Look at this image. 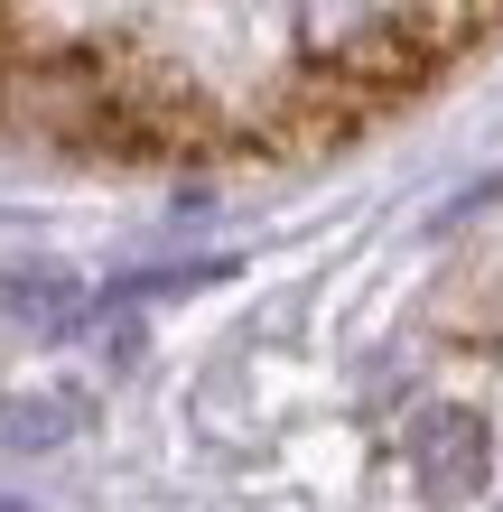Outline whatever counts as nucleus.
<instances>
[{"label":"nucleus","mask_w":503,"mask_h":512,"mask_svg":"<svg viewBox=\"0 0 503 512\" xmlns=\"http://www.w3.org/2000/svg\"><path fill=\"white\" fill-rule=\"evenodd\" d=\"M410 466H420V485L429 503H466L485 485V419L466 410V401H429L420 419H410Z\"/></svg>","instance_id":"f257e3e1"},{"label":"nucleus","mask_w":503,"mask_h":512,"mask_svg":"<svg viewBox=\"0 0 503 512\" xmlns=\"http://www.w3.org/2000/svg\"><path fill=\"white\" fill-rule=\"evenodd\" d=\"M94 317V289L75 280V270L56 261H0V326L10 336H75V326Z\"/></svg>","instance_id":"f03ea898"},{"label":"nucleus","mask_w":503,"mask_h":512,"mask_svg":"<svg viewBox=\"0 0 503 512\" xmlns=\"http://www.w3.org/2000/svg\"><path fill=\"white\" fill-rule=\"evenodd\" d=\"M84 429L75 391H0V447H56Z\"/></svg>","instance_id":"7ed1b4c3"}]
</instances>
